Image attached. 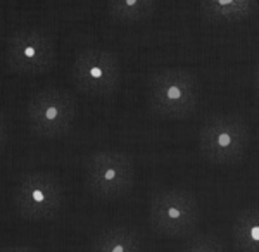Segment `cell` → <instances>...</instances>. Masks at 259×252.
Segmentation results:
<instances>
[{"instance_id":"8fae6325","label":"cell","mask_w":259,"mask_h":252,"mask_svg":"<svg viewBox=\"0 0 259 252\" xmlns=\"http://www.w3.org/2000/svg\"><path fill=\"white\" fill-rule=\"evenodd\" d=\"M232 240L237 252H259V207L242 209L232 225Z\"/></svg>"},{"instance_id":"9a60e30c","label":"cell","mask_w":259,"mask_h":252,"mask_svg":"<svg viewBox=\"0 0 259 252\" xmlns=\"http://www.w3.org/2000/svg\"><path fill=\"white\" fill-rule=\"evenodd\" d=\"M7 142V123H6V117L0 112V150L4 149Z\"/></svg>"},{"instance_id":"6da1fadb","label":"cell","mask_w":259,"mask_h":252,"mask_svg":"<svg viewBox=\"0 0 259 252\" xmlns=\"http://www.w3.org/2000/svg\"><path fill=\"white\" fill-rule=\"evenodd\" d=\"M199 95V79L187 69L166 68L149 78V107L157 116L185 119L197 109Z\"/></svg>"},{"instance_id":"7c38bea8","label":"cell","mask_w":259,"mask_h":252,"mask_svg":"<svg viewBox=\"0 0 259 252\" xmlns=\"http://www.w3.org/2000/svg\"><path fill=\"white\" fill-rule=\"evenodd\" d=\"M109 16L118 23H140L154 14L157 0H106Z\"/></svg>"},{"instance_id":"7a4b0ae2","label":"cell","mask_w":259,"mask_h":252,"mask_svg":"<svg viewBox=\"0 0 259 252\" xmlns=\"http://www.w3.org/2000/svg\"><path fill=\"white\" fill-rule=\"evenodd\" d=\"M250 133L244 119L230 114L211 116L199 132V150L207 162L233 166L245 155Z\"/></svg>"},{"instance_id":"5bb4252c","label":"cell","mask_w":259,"mask_h":252,"mask_svg":"<svg viewBox=\"0 0 259 252\" xmlns=\"http://www.w3.org/2000/svg\"><path fill=\"white\" fill-rule=\"evenodd\" d=\"M0 252H40V250L31 245H7L2 247Z\"/></svg>"},{"instance_id":"52a82bcc","label":"cell","mask_w":259,"mask_h":252,"mask_svg":"<svg viewBox=\"0 0 259 252\" xmlns=\"http://www.w3.org/2000/svg\"><path fill=\"white\" fill-rule=\"evenodd\" d=\"M78 102L62 88H44L31 95L26 106V117L33 133L44 138L64 135L74 123Z\"/></svg>"},{"instance_id":"30bf717a","label":"cell","mask_w":259,"mask_h":252,"mask_svg":"<svg viewBox=\"0 0 259 252\" xmlns=\"http://www.w3.org/2000/svg\"><path fill=\"white\" fill-rule=\"evenodd\" d=\"M200 12L216 23H237L249 18L257 0H199Z\"/></svg>"},{"instance_id":"2e32d148","label":"cell","mask_w":259,"mask_h":252,"mask_svg":"<svg viewBox=\"0 0 259 252\" xmlns=\"http://www.w3.org/2000/svg\"><path fill=\"white\" fill-rule=\"evenodd\" d=\"M254 83H256V94L259 95V64L256 68V74H254Z\"/></svg>"},{"instance_id":"4fadbf2b","label":"cell","mask_w":259,"mask_h":252,"mask_svg":"<svg viewBox=\"0 0 259 252\" xmlns=\"http://www.w3.org/2000/svg\"><path fill=\"white\" fill-rule=\"evenodd\" d=\"M180 252H228L220 237L212 233H195L187 238Z\"/></svg>"},{"instance_id":"3957f363","label":"cell","mask_w":259,"mask_h":252,"mask_svg":"<svg viewBox=\"0 0 259 252\" xmlns=\"http://www.w3.org/2000/svg\"><path fill=\"white\" fill-rule=\"evenodd\" d=\"M200 209L195 195L183 188L157 190L149 202L150 228L162 237H190L199 225Z\"/></svg>"},{"instance_id":"9c48e42d","label":"cell","mask_w":259,"mask_h":252,"mask_svg":"<svg viewBox=\"0 0 259 252\" xmlns=\"http://www.w3.org/2000/svg\"><path fill=\"white\" fill-rule=\"evenodd\" d=\"M90 252H142V240L133 228L111 226L92 240Z\"/></svg>"},{"instance_id":"5b68a950","label":"cell","mask_w":259,"mask_h":252,"mask_svg":"<svg viewBox=\"0 0 259 252\" xmlns=\"http://www.w3.org/2000/svg\"><path fill=\"white\" fill-rule=\"evenodd\" d=\"M16 211L30 221L50 220L59 213L64 200V187L52 173L31 171L19 178L12 194Z\"/></svg>"},{"instance_id":"8992f818","label":"cell","mask_w":259,"mask_h":252,"mask_svg":"<svg viewBox=\"0 0 259 252\" xmlns=\"http://www.w3.org/2000/svg\"><path fill=\"white\" fill-rule=\"evenodd\" d=\"M6 62L9 71L24 76L44 74L56 64V44L45 29L21 28L7 38Z\"/></svg>"},{"instance_id":"277c9868","label":"cell","mask_w":259,"mask_h":252,"mask_svg":"<svg viewBox=\"0 0 259 252\" xmlns=\"http://www.w3.org/2000/svg\"><path fill=\"white\" fill-rule=\"evenodd\" d=\"M135 164L132 157L118 150H99L85 166V185L99 199H121L133 188Z\"/></svg>"},{"instance_id":"ba28073f","label":"cell","mask_w":259,"mask_h":252,"mask_svg":"<svg viewBox=\"0 0 259 252\" xmlns=\"http://www.w3.org/2000/svg\"><path fill=\"white\" fill-rule=\"evenodd\" d=\"M71 78L83 94L109 97L121 83V64L116 54L104 49H83L76 54Z\"/></svg>"}]
</instances>
